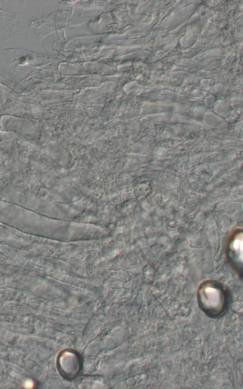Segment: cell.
Here are the masks:
<instances>
[{"label":"cell","mask_w":243,"mask_h":389,"mask_svg":"<svg viewBox=\"0 0 243 389\" xmlns=\"http://www.w3.org/2000/svg\"><path fill=\"white\" fill-rule=\"evenodd\" d=\"M234 249L236 250L239 257L243 259V240L242 238L236 239L233 243Z\"/></svg>","instance_id":"2"},{"label":"cell","mask_w":243,"mask_h":389,"mask_svg":"<svg viewBox=\"0 0 243 389\" xmlns=\"http://www.w3.org/2000/svg\"><path fill=\"white\" fill-rule=\"evenodd\" d=\"M199 308L211 318H218L227 312L229 306L227 296L217 287L207 285L201 288L197 296Z\"/></svg>","instance_id":"1"}]
</instances>
